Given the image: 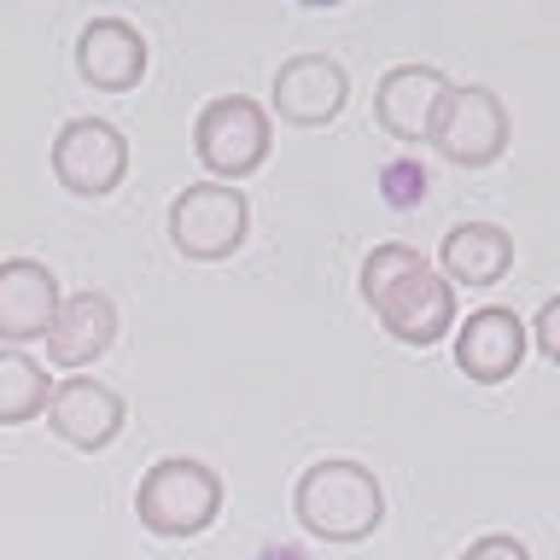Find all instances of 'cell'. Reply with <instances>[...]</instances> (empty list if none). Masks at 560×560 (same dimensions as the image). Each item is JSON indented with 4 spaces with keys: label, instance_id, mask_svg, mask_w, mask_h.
Here are the masks:
<instances>
[{
    "label": "cell",
    "instance_id": "cell-7",
    "mask_svg": "<svg viewBox=\"0 0 560 560\" xmlns=\"http://www.w3.org/2000/svg\"><path fill=\"white\" fill-rule=\"evenodd\" d=\"M52 175L77 199H105L129 175V140L105 117H70L52 140Z\"/></svg>",
    "mask_w": 560,
    "mask_h": 560
},
{
    "label": "cell",
    "instance_id": "cell-14",
    "mask_svg": "<svg viewBox=\"0 0 560 560\" xmlns=\"http://www.w3.org/2000/svg\"><path fill=\"white\" fill-rule=\"evenodd\" d=\"M117 339V304L105 292H70L59 315H52V332H47V357L59 368H88L100 362Z\"/></svg>",
    "mask_w": 560,
    "mask_h": 560
},
{
    "label": "cell",
    "instance_id": "cell-3",
    "mask_svg": "<svg viewBox=\"0 0 560 560\" xmlns=\"http://www.w3.org/2000/svg\"><path fill=\"white\" fill-rule=\"evenodd\" d=\"M135 514L152 537H199L222 514V479L217 467H205L199 455H164L140 472Z\"/></svg>",
    "mask_w": 560,
    "mask_h": 560
},
{
    "label": "cell",
    "instance_id": "cell-18",
    "mask_svg": "<svg viewBox=\"0 0 560 560\" xmlns=\"http://www.w3.org/2000/svg\"><path fill=\"white\" fill-rule=\"evenodd\" d=\"M525 332H532V345H537L542 357H549V362L560 368V298H549V304L537 310V322L525 327Z\"/></svg>",
    "mask_w": 560,
    "mask_h": 560
},
{
    "label": "cell",
    "instance_id": "cell-5",
    "mask_svg": "<svg viewBox=\"0 0 560 560\" xmlns=\"http://www.w3.org/2000/svg\"><path fill=\"white\" fill-rule=\"evenodd\" d=\"M192 152H199V164L217 175V182H228V187L245 182V175L262 170V158H269V112L245 94L210 100L199 112V122H192Z\"/></svg>",
    "mask_w": 560,
    "mask_h": 560
},
{
    "label": "cell",
    "instance_id": "cell-15",
    "mask_svg": "<svg viewBox=\"0 0 560 560\" xmlns=\"http://www.w3.org/2000/svg\"><path fill=\"white\" fill-rule=\"evenodd\" d=\"M438 262H444V280L455 287H497V280L514 269V240L502 234L497 222H455L444 245H438Z\"/></svg>",
    "mask_w": 560,
    "mask_h": 560
},
{
    "label": "cell",
    "instance_id": "cell-12",
    "mask_svg": "<svg viewBox=\"0 0 560 560\" xmlns=\"http://www.w3.org/2000/svg\"><path fill=\"white\" fill-rule=\"evenodd\" d=\"M59 280H52L47 262L35 257H7L0 262V345H30L52 332V315H59Z\"/></svg>",
    "mask_w": 560,
    "mask_h": 560
},
{
    "label": "cell",
    "instance_id": "cell-10",
    "mask_svg": "<svg viewBox=\"0 0 560 560\" xmlns=\"http://www.w3.org/2000/svg\"><path fill=\"white\" fill-rule=\"evenodd\" d=\"M525 322L514 310L490 304V310H472L462 327H455V368L472 380V385H502L520 374L525 362Z\"/></svg>",
    "mask_w": 560,
    "mask_h": 560
},
{
    "label": "cell",
    "instance_id": "cell-17",
    "mask_svg": "<svg viewBox=\"0 0 560 560\" xmlns=\"http://www.w3.org/2000/svg\"><path fill=\"white\" fill-rule=\"evenodd\" d=\"M455 560H532V549H525L520 537H508V532H485V537H472Z\"/></svg>",
    "mask_w": 560,
    "mask_h": 560
},
{
    "label": "cell",
    "instance_id": "cell-13",
    "mask_svg": "<svg viewBox=\"0 0 560 560\" xmlns=\"http://www.w3.org/2000/svg\"><path fill=\"white\" fill-rule=\"evenodd\" d=\"M122 420H129L122 397L112 392V385L82 380V374L65 380V385H52V397H47V427L59 432L70 450H105V444H117Z\"/></svg>",
    "mask_w": 560,
    "mask_h": 560
},
{
    "label": "cell",
    "instance_id": "cell-6",
    "mask_svg": "<svg viewBox=\"0 0 560 560\" xmlns=\"http://www.w3.org/2000/svg\"><path fill=\"white\" fill-rule=\"evenodd\" d=\"M508 135H514V122H508L502 94L497 88H479V82L450 88L444 112H438V122H432V147L455 170L497 164V158L508 152Z\"/></svg>",
    "mask_w": 560,
    "mask_h": 560
},
{
    "label": "cell",
    "instance_id": "cell-9",
    "mask_svg": "<svg viewBox=\"0 0 560 560\" xmlns=\"http://www.w3.org/2000/svg\"><path fill=\"white\" fill-rule=\"evenodd\" d=\"M350 105V77L327 52H298L275 70V117L292 129H322Z\"/></svg>",
    "mask_w": 560,
    "mask_h": 560
},
{
    "label": "cell",
    "instance_id": "cell-11",
    "mask_svg": "<svg viewBox=\"0 0 560 560\" xmlns=\"http://www.w3.org/2000/svg\"><path fill=\"white\" fill-rule=\"evenodd\" d=\"M147 35L129 18H88L77 35V77L100 94H129L147 77Z\"/></svg>",
    "mask_w": 560,
    "mask_h": 560
},
{
    "label": "cell",
    "instance_id": "cell-2",
    "mask_svg": "<svg viewBox=\"0 0 560 560\" xmlns=\"http://www.w3.org/2000/svg\"><path fill=\"white\" fill-rule=\"evenodd\" d=\"M292 514L322 542H362L385 525V490L374 479V467L350 462V455H327V462L298 472Z\"/></svg>",
    "mask_w": 560,
    "mask_h": 560
},
{
    "label": "cell",
    "instance_id": "cell-8",
    "mask_svg": "<svg viewBox=\"0 0 560 560\" xmlns=\"http://www.w3.org/2000/svg\"><path fill=\"white\" fill-rule=\"evenodd\" d=\"M450 77L438 65H392L374 88V117L380 129L392 140H409V147H420V140H432V122L438 112H444L450 100Z\"/></svg>",
    "mask_w": 560,
    "mask_h": 560
},
{
    "label": "cell",
    "instance_id": "cell-16",
    "mask_svg": "<svg viewBox=\"0 0 560 560\" xmlns=\"http://www.w3.org/2000/svg\"><path fill=\"white\" fill-rule=\"evenodd\" d=\"M52 385H47V368L30 357V350H0V427H24L47 409Z\"/></svg>",
    "mask_w": 560,
    "mask_h": 560
},
{
    "label": "cell",
    "instance_id": "cell-1",
    "mask_svg": "<svg viewBox=\"0 0 560 560\" xmlns=\"http://www.w3.org/2000/svg\"><path fill=\"white\" fill-rule=\"evenodd\" d=\"M362 304L380 315V327L397 345L415 350L450 339L455 327V287L402 240H385L362 257Z\"/></svg>",
    "mask_w": 560,
    "mask_h": 560
},
{
    "label": "cell",
    "instance_id": "cell-4",
    "mask_svg": "<svg viewBox=\"0 0 560 560\" xmlns=\"http://www.w3.org/2000/svg\"><path fill=\"white\" fill-rule=\"evenodd\" d=\"M245 228H252V205H245L240 187L228 182H192L187 192H175L170 205V240L175 252L192 262H222L245 245Z\"/></svg>",
    "mask_w": 560,
    "mask_h": 560
}]
</instances>
